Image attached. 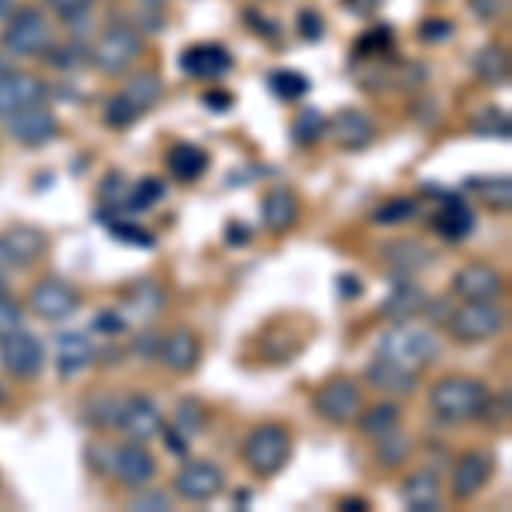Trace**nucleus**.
<instances>
[{"label":"nucleus","mask_w":512,"mask_h":512,"mask_svg":"<svg viewBox=\"0 0 512 512\" xmlns=\"http://www.w3.org/2000/svg\"><path fill=\"white\" fill-rule=\"evenodd\" d=\"M441 352V338H437L431 328L420 325V321H393L376 342V355L379 359H390L403 369H427Z\"/></svg>","instance_id":"obj_1"},{"label":"nucleus","mask_w":512,"mask_h":512,"mask_svg":"<svg viewBox=\"0 0 512 512\" xmlns=\"http://www.w3.org/2000/svg\"><path fill=\"white\" fill-rule=\"evenodd\" d=\"M485 400H489V386L472 376H444V379H437L431 386V393H427V403H431L434 417L444 420V424L475 420L482 414Z\"/></svg>","instance_id":"obj_2"},{"label":"nucleus","mask_w":512,"mask_h":512,"mask_svg":"<svg viewBox=\"0 0 512 512\" xmlns=\"http://www.w3.org/2000/svg\"><path fill=\"white\" fill-rule=\"evenodd\" d=\"M140 52H144V38H140L137 28H130V24H110L86 48V62H93V69H99L103 76H120V72H127L140 59Z\"/></svg>","instance_id":"obj_3"},{"label":"nucleus","mask_w":512,"mask_h":512,"mask_svg":"<svg viewBox=\"0 0 512 512\" xmlns=\"http://www.w3.org/2000/svg\"><path fill=\"white\" fill-rule=\"evenodd\" d=\"M294 454V444H291V434L284 431L280 424H260L246 434L243 441V461L253 475L260 478H270L277 472H284L287 461Z\"/></svg>","instance_id":"obj_4"},{"label":"nucleus","mask_w":512,"mask_h":512,"mask_svg":"<svg viewBox=\"0 0 512 512\" xmlns=\"http://www.w3.org/2000/svg\"><path fill=\"white\" fill-rule=\"evenodd\" d=\"M0 45H4V52L14 55V59L45 55L48 48H52V24H48V18L38 7H18L4 24Z\"/></svg>","instance_id":"obj_5"},{"label":"nucleus","mask_w":512,"mask_h":512,"mask_svg":"<svg viewBox=\"0 0 512 512\" xmlns=\"http://www.w3.org/2000/svg\"><path fill=\"white\" fill-rule=\"evenodd\" d=\"M502 328H506V311L495 301H465L448 315V332L465 345L495 338Z\"/></svg>","instance_id":"obj_6"},{"label":"nucleus","mask_w":512,"mask_h":512,"mask_svg":"<svg viewBox=\"0 0 512 512\" xmlns=\"http://www.w3.org/2000/svg\"><path fill=\"white\" fill-rule=\"evenodd\" d=\"M311 407H315V414L321 420H328V424H338V427L355 424V417H359V410H362V386L349 376H332L328 383H321L315 390Z\"/></svg>","instance_id":"obj_7"},{"label":"nucleus","mask_w":512,"mask_h":512,"mask_svg":"<svg viewBox=\"0 0 512 512\" xmlns=\"http://www.w3.org/2000/svg\"><path fill=\"white\" fill-rule=\"evenodd\" d=\"M28 304H31V311H35L41 321H52V325H59V321H69L72 315H76L82 297H79L76 287L69 284V280L41 277V280H35V287H31Z\"/></svg>","instance_id":"obj_8"},{"label":"nucleus","mask_w":512,"mask_h":512,"mask_svg":"<svg viewBox=\"0 0 512 512\" xmlns=\"http://www.w3.org/2000/svg\"><path fill=\"white\" fill-rule=\"evenodd\" d=\"M0 366H4L7 376L21 379V383L38 379L41 366H45V345H41L38 335L18 328V332L0 338Z\"/></svg>","instance_id":"obj_9"},{"label":"nucleus","mask_w":512,"mask_h":512,"mask_svg":"<svg viewBox=\"0 0 512 512\" xmlns=\"http://www.w3.org/2000/svg\"><path fill=\"white\" fill-rule=\"evenodd\" d=\"M226 489V475H222L219 465H212V461H185V465L178 468L175 475V495L185 502H212L216 495Z\"/></svg>","instance_id":"obj_10"},{"label":"nucleus","mask_w":512,"mask_h":512,"mask_svg":"<svg viewBox=\"0 0 512 512\" xmlns=\"http://www.w3.org/2000/svg\"><path fill=\"white\" fill-rule=\"evenodd\" d=\"M451 294L458 301H499L506 294V277L489 263H465L451 277Z\"/></svg>","instance_id":"obj_11"},{"label":"nucleus","mask_w":512,"mask_h":512,"mask_svg":"<svg viewBox=\"0 0 512 512\" xmlns=\"http://www.w3.org/2000/svg\"><path fill=\"white\" fill-rule=\"evenodd\" d=\"M113 427H117L120 434H127L130 441H151V437L161 434L164 420L158 414V407H154L147 396H123L117 403V417H113Z\"/></svg>","instance_id":"obj_12"},{"label":"nucleus","mask_w":512,"mask_h":512,"mask_svg":"<svg viewBox=\"0 0 512 512\" xmlns=\"http://www.w3.org/2000/svg\"><path fill=\"white\" fill-rule=\"evenodd\" d=\"M4 123H7V134L24 147H45L48 140H55V134H59V120H55V113L45 103L11 113Z\"/></svg>","instance_id":"obj_13"},{"label":"nucleus","mask_w":512,"mask_h":512,"mask_svg":"<svg viewBox=\"0 0 512 512\" xmlns=\"http://www.w3.org/2000/svg\"><path fill=\"white\" fill-rule=\"evenodd\" d=\"M492 478V454L489 451H465L451 468V499L468 502L489 485Z\"/></svg>","instance_id":"obj_14"},{"label":"nucleus","mask_w":512,"mask_h":512,"mask_svg":"<svg viewBox=\"0 0 512 512\" xmlns=\"http://www.w3.org/2000/svg\"><path fill=\"white\" fill-rule=\"evenodd\" d=\"M110 472L117 475L127 489H144V485H151V478L158 475V461H154V454L147 451L144 441H130V444H123V448H113Z\"/></svg>","instance_id":"obj_15"},{"label":"nucleus","mask_w":512,"mask_h":512,"mask_svg":"<svg viewBox=\"0 0 512 512\" xmlns=\"http://www.w3.org/2000/svg\"><path fill=\"white\" fill-rule=\"evenodd\" d=\"M45 93H48V86L38 76L7 69L4 76H0V120H7L18 110H28V106H35V103H45Z\"/></svg>","instance_id":"obj_16"},{"label":"nucleus","mask_w":512,"mask_h":512,"mask_svg":"<svg viewBox=\"0 0 512 512\" xmlns=\"http://www.w3.org/2000/svg\"><path fill=\"white\" fill-rule=\"evenodd\" d=\"M325 134L335 140V147H342V151H362V147H369L376 140V123L369 113L355 110V106H345V110H338L332 120H328Z\"/></svg>","instance_id":"obj_17"},{"label":"nucleus","mask_w":512,"mask_h":512,"mask_svg":"<svg viewBox=\"0 0 512 512\" xmlns=\"http://www.w3.org/2000/svg\"><path fill=\"white\" fill-rule=\"evenodd\" d=\"M178 65H181V72L192 79H222L233 69V55H229V48L219 45V41H202V45L185 48Z\"/></svg>","instance_id":"obj_18"},{"label":"nucleus","mask_w":512,"mask_h":512,"mask_svg":"<svg viewBox=\"0 0 512 512\" xmlns=\"http://www.w3.org/2000/svg\"><path fill=\"white\" fill-rule=\"evenodd\" d=\"M0 250L7 267H31L48 253V236L35 226H11L7 233H0Z\"/></svg>","instance_id":"obj_19"},{"label":"nucleus","mask_w":512,"mask_h":512,"mask_svg":"<svg viewBox=\"0 0 512 512\" xmlns=\"http://www.w3.org/2000/svg\"><path fill=\"white\" fill-rule=\"evenodd\" d=\"M158 359L164 369H171V373L188 376L198 366V359H202V338H198L192 328H175L171 335L161 338Z\"/></svg>","instance_id":"obj_20"},{"label":"nucleus","mask_w":512,"mask_h":512,"mask_svg":"<svg viewBox=\"0 0 512 512\" xmlns=\"http://www.w3.org/2000/svg\"><path fill=\"white\" fill-rule=\"evenodd\" d=\"M379 256H383L386 270L393 277H414L417 270L434 263V250L427 243H420V239H393V243H386L379 250Z\"/></svg>","instance_id":"obj_21"},{"label":"nucleus","mask_w":512,"mask_h":512,"mask_svg":"<svg viewBox=\"0 0 512 512\" xmlns=\"http://www.w3.org/2000/svg\"><path fill=\"white\" fill-rule=\"evenodd\" d=\"M366 383L383 396H390V400H403V396H410L417 390V373L376 355V362H369V369H366Z\"/></svg>","instance_id":"obj_22"},{"label":"nucleus","mask_w":512,"mask_h":512,"mask_svg":"<svg viewBox=\"0 0 512 512\" xmlns=\"http://www.w3.org/2000/svg\"><path fill=\"white\" fill-rule=\"evenodd\" d=\"M424 287L417 284V280L410 277H396L393 291L383 297V304H379V315L390 318V321H407V318H417L420 311H424Z\"/></svg>","instance_id":"obj_23"},{"label":"nucleus","mask_w":512,"mask_h":512,"mask_svg":"<svg viewBox=\"0 0 512 512\" xmlns=\"http://www.w3.org/2000/svg\"><path fill=\"white\" fill-rule=\"evenodd\" d=\"M434 229L441 233V239H448V243H465V239L475 233V209L468 202H461V198H448V202L437 209Z\"/></svg>","instance_id":"obj_24"},{"label":"nucleus","mask_w":512,"mask_h":512,"mask_svg":"<svg viewBox=\"0 0 512 512\" xmlns=\"http://www.w3.org/2000/svg\"><path fill=\"white\" fill-rule=\"evenodd\" d=\"M297 216H301V202L291 188H274V192L263 195L260 202V219L270 233H287L294 226Z\"/></svg>","instance_id":"obj_25"},{"label":"nucleus","mask_w":512,"mask_h":512,"mask_svg":"<svg viewBox=\"0 0 512 512\" xmlns=\"http://www.w3.org/2000/svg\"><path fill=\"white\" fill-rule=\"evenodd\" d=\"M400 499L414 512H437L441 509V482H437L434 472H414L403 478Z\"/></svg>","instance_id":"obj_26"},{"label":"nucleus","mask_w":512,"mask_h":512,"mask_svg":"<svg viewBox=\"0 0 512 512\" xmlns=\"http://www.w3.org/2000/svg\"><path fill=\"white\" fill-rule=\"evenodd\" d=\"M164 164H168L171 178L192 185V181H198L209 171V151L198 144H175L168 151V158H164Z\"/></svg>","instance_id":"obj_27"},{"label":"nucleus","mask_w":512,"mask_h":512,"mask_svg":"<svg viewBox=\"0 0 512 512\" xmlns=\"http://www.w3.org/2000/svg\"><path fill=\"white\" fill-rule=\"evenodd\" d=\"M55 352H59V373L76 376L79 369H86L96 355V345L89 342L86 332H62L55 338Z\"/></svg>","instance_id":"obj_28"},{"label":"nucleus","mask_w":512,"mask_h":512,"mask_svg":"<svg viewBox=\"0 0 512 512\" xmlns=\"http://www.w3.org/2000/svg\"><path fill=\"white\" fill-rule=\"evenodd\" d=\"M472 69H475V76L478 82H485V86H506L509 82V55H506V48L502 45H482L475 52V59H472Z\"/></svg>","instance_id":"obj_29"},{"label":"nucleus","mask_w":512,"mask_h":512,"mask_svg":"<svg viewBox=\"0 0 512 512\" xmlns=\"http://www.w3.org/2000/svg\"><path fill=\"white\" fill-rule=\"evenodd\" d=\"M120 96L127 99V103H134L137 113H147V110H154L158 99L164 96V82L158 72H134Z\"/></svg>","instance_id":"obj_30"},{"label":"nucleus","mask_w":512,"mask_h":512,"mask_svg":"<svg viewBox=\"0 0 512 512\" xmlns=\"http://www.w3.org/2000/svg\"><path fill=\"white\" fill-rule=\"evenodd\" d=\"M400 420H403L400 403L386 400V403H376V407H369V410H359L355 424H359L362 437H373V441H376V437L396 431V427H400Z\"/></svg>","instance_id":"obj_31"},{"label":"nucleus","mask_w":512,"mask_h":512,"mask_svg":"<svg viewBox=\"0 0 512 512\" xmlns=\"http://www.w3.org/2000/svg\"><path fill=\"white\" fill-rule=\"evenodd\" d=\"M410 451H414V444H410V437L396 427V431L376 437V461L383 468H400L403 461L410 458Z\"/></svg>","instance_id":"obj_32"},{"label":"nucleus","mask_w":512,"mask_h":512,"mask_svg":"<svg viewBox=\"0 0 512 512\" xmlns=\"http://www.w3.org/2000/svg\"><path fill=\"white\" fill-rule=\"evenodd\" d=\"M270 89H274L277 99H284V103H297L301 96H308L311 82L297 69H277V72H270Z\"/></svg>","instance_id":"obj_33"},{"label":"nucleus","mask_w":512,"mask_h":512,"mask_svg":"<svg viewBox=\"0 0 512 512\" xmlns=\"http://www.w3.org/2000/svg\"><path fill=\"white\" fill-rule=\"evenodd\" d=\"M468 188L482 192V198L492 205L495 212H509V205H512V185H509V178H475V181H468Z\"/></svg>","instance_id":"obj_34"},{"label":"nucleus","mask_w":512,"mask_h":512,"mask_svg":"<svg viewBox=\"0 0 512 512\" xmlns=\"http://www.w3.org/2000/svg\"><path fill=\"white\" fill-rule=\"evenodd\" d=\"M164 198V181L161 178H144V181H137L134 188L127 192V212H147L151 205H158Z\"/></svg>","instance_id":"obj_35"},{"label":"nucleus","mask_w":512,"mask_h":512,"mask_svg":"<svg viewBox=\"0 0 512 512\" xmlns=\"http://www.w3.org/2000/svg\"><path fill=\"white\" fill-rule=\"evenodd\" d=\"M417 198H390V202H383L379 209L373 212V222H379V226H400V222H410L417 216Z\"/></svg>","instance_id":"obj_36"},{"label":"nucleus","mask_w":512,"mask_h":512,"mask_svg":"<svg viewBox=\"0 0 512 512\" xmlns=\"http://www.w3.org/2000/svg\"><path fill=\"white\" fill-rule=\"evenodd\" d=\"M161 301H164V291H161V284H154V280H144V284H134V291L127 294V304L137 311V315H154V311L161 308Z\"/></svg>","instance_id":"obj_37"},{"label":"nucleus","mask_w":512,"mask_h":512,"mask_svg":"<svg viewBox=\"0 0 512 512\" xmlns=\"http://www.w3.org/2000/svg\"><path fill=\"white\" fill-rule=\"evenodd\" d=\"M175 427L185 437H195L205 431V407L195 400V396H188V400L178 403V414H175Z\"/></svg>","instance_id":"obj_38"},{"label":"nucleus","mask_w":512,"mask_h":512,"mask_svg":"<svg viewBox=\"0 0 512 512\" xmlns=\"http://www.w3.org/2000/svg\"><path fill=\"white\" fill-rule=\"evenodd\" d=\"M325 127H328V120L321 117L318 110H301V113H297V120H294L291 134H294L297 144L308 147V144H315L321 134H325Z\"/></svg>","instance_id":"obj_39"},{"label":"nucleus","mask_w":512,"mask_h":512,"mask_svg":"<svg viewBox=\"0 0 512 512\" xmlns=\"http://www.w3.org/2000/svg\"><path fill=\"white\" fill-rule=\"evenodd\" d=\"M140 117V113L134 110V103H127L120 93L106 103V110H103V120H106V127H113V130H127L130 123H134Z\"/></svg>","instance_id":"obj_40"},{"label":"nucleus","mask_w":512,"mask_h":512,"mask_svg":"<svg viewBox=\"0 0 512 512\" xmlns=\"http://www.w3.org/2000/svg\"><path fill=\"white\" fill-rule=\"evenodd\" d=\"M130 509L134 512H168L171 509V495L161 489H137V495L130 499Z\"/></svg>","instance_id":"obj_41"},{"label":"nucleus","mask_w":512,"mask_h":512,"mask_svg":"<svg viewBox=\"0 0 512 512\" xmlns=\"http://www.w3.org/2000/svg\"><path fill=\"white\" fill-rule=\"evenodd\" d=\"M110 233L117 236L120 243H130V246H144V250H151V246H154V236L147 233V229L134 226V222H123V219L110 222Z\"/></svg>","instance_id":"obj_42"},{"label":"nucleus","mask_w":512,"mask_h":512,"mask_svg":"<svg viewBox=\"0 0 512 512\" xmlns=\"http://www.w3.org/2000/svg\"><path fill=\"white\" fill-rule=\"evenodd\" d=\"M18 328H24V308L14 297L0 294V338L18 332Z\"/></svg>","instance_id":"obj_43"},{"label":"nucleus","mask_w":512,"mask_h":512,"mask_svg":"<svg viewBox=\"0 0 512 512\" xmlns=\"http://www.w3.org/2000/svg\"><path fill=\"white\" fill-rule=\"evenodd\" d=\"M478 417H485L489 424L506 427L509 424V393H502V396L489 393V400H485V407H482V414H478Z\"/></svg>","instance_id":"obj_44"},{"label":"nucleus","mask_w":512,"mask_h":512,"mask_svg":"<svg viewBox=\"0 0 512 512\" xmlns=\"http://www.w3.org/2000/svg\"><path fill=\"white\" fill-rule=\"evenodd\" d=\"M468 11H472L482 24H489L506 14V0H468Z\"/></svg>","instance_id":"obj_45"},{"label":"nucleus","mask_w":512,"mask_h":512,"mask_svg":"<svg viewBox=\"0 0 512 512\" xmlns=\"http://www.w3.org/2000/svg\"><path fill=\"white\" fill-rule=\"evenodd\" d=\"M478 134H489V137H509V117L499 110H489L482 120L475 123Z\"/></svg>","instance_id":"obj_46"},{"label":"nucleus","mask_w":512,"mask_h":512,"mask_svg":"<svg viewBox=\"0 0 512 512\" xmlns=\"http://www.w3.org/2000/svg\"><path fill=\"white\" fill-rule=\"evenodd\" d=\"M297 31H301V38L318 41L321 35H325V21H321L318 11H301L297 14Z\"/></svg>","instance_id":"obj_47"},{"label":"nucleus","mask_w":512,"mask_h":512,"mask_svg":"<svg viewBox=\"0 0 512 512\" xmlns=\"http://www.w3.org/2000/svg\"><path fill=\"white\" fill-rule=\"evenodd\" d=\"M45 4L52 7L62 21H76L79 14L89 11V4H93V0H45Z\"/></svg>","instance_id":"obj_48"},{"label":"nucleus","mask_w":512,"mask_h":512,"mask_svg":"<svg viewBox=\"0 0 512 512\" xmlns=\"http://www.w3.org/2000/svg\"><path fill=\"white\" fill-rule=\"evenodd\" d=\"M93 328L103 335H120L123 328H127V318H123L120 311H99V315L93 318Z\"/></svg>","instance_id":"obj_49"},{"label":"nucleus","mask_w":512,"mask_h":512,"mask_svg":"<svg viewBox=\"0 0 512 512\" xmlns=\"http://www.w3.org/2000/svg\"><path fill=\"white\" fill-rule=\"evenodd\" d=\"M158 349H161V335L158 332H144V335L134 338V355H137V359H144V362L158 359Z\"/></svg>","instance_id":"obj_50"},{"label":"nucleus","mask_w":512,"mask_h":512,"mask_svg":"<svg viewBox=\"0 0 512 512\" xmlns=\"http://www.w3.org/2000/svg\"><path fill=\"white\" fill-rule=\"evenodd\" d=\"M454 35V28H451V21H444V18H431L424 24V28H420V38L424 41H444V38H451Z\"/></svg>","instance_id":"obj_51"},{"label":"nucleus","mask_w":512,"mask_h":512,"mask_svg":"<svg viewBox=\"0 0 512 512\" xmlns=\"http://www.w3.org/2000/svg\"><path fill=\"white\" fill-rule=\"evenodd\" d=\"M161 437H164V444H168V448L178 454V458H188V441H192V437H185V434H181L175 424L161 427Z\"/></svg>","instance_id":"obj_52"},{"label":"nucleus","mask_w":512,"mask_h":512,"mask_svg":"<svg viewBox=\"0 0 512 512\" xmlns=\"http://www.w3.org/2000/svg\"><path fill=\"white\" fill-rule=\"evenodd\" d=\"M205 106H209V110H216V113H229V110H233V96L222 93V89H212V93H205Z\"/></svg>","instance_id":"obj_53"},{"label":"nucleus","mask_w":512,"mask_h":512,"mask_svg":"<svg viewBox=\"0 0 512 512\" xmlns=\"http://www.w3.org/2000/svg\"><path fill=\"white\" fill-rule=\"evenodd\" d=\"M103 202H113V198H123L127 195V185H123V175H106V185H103Z\"/></svg>","instance_id":"obj_54"},{"label":"nucleus","mask_w":512,"mask_h":512,"mask_svg":"<svg viewBox=\"0 0 512 512\" xmlns=\"http://www.w3.org/2000/svg\"><path fill=\"white\" fill-rule=\"evenodd\" d=\"M250 236H253V229L243 226V222H229V226H226V239L233 246H246V243H250Z\"/></svg>","instance_id":"obj_55"},{"label":"nucleus","mask_w":512,"mask_h":512,"mask_svg":"<svg viewBox=\"0 0 512 512\" xmlns=\"http://www.w3.org/2000/svg\"><path fill=\"white\" fill-rule=\"evenodd\" d=\"M335 287L342 291V297H359L362 280H359V277H352V274H338V277H335Z\"/></svg>","instance_id":"obj_56"},{"label":"nucleus","mask_w":512,"mask_h":512,"mask_svg":"<svg viewBox=\"0 0 512 512\" xmlns=\"http://www.w3.org/2000/svg\"><path fill=\"white\" fill-rule=\"evenodd\" d=\"M243 18H246V24H250V28L260 31V35H277V24H267V21H263V14H260V11H246Z\"/></svg>","instance_id":"obj_57"},{"label":"nucleus","mask_w":512,"mask_h":512,"mask_svg":"<svg viewBox=\"0 0 512 512\" xmlns=\"http://www.w3.org/2000/svg\"><path fill=\"white\" fill-rule=\"evenodd\" d=\"M345 7H349L352 14H359V18H369L379 7V0H345Z\"/></svg>","instance_id":"obj_58"},{"label":"nucleus","mask_w":512,"mask_h":512,"mask_svg":"<svg viewBox=\"0 0 512 512\" xmlns=\"http://www.w3.org/2000/svg\"><path fill=\"white\" fill-rule=\"evenodd\" d=\"M338 509H342V512H366V509H369V502H366V499H355V495H349V499L338 502Z\"/></svg>","instance_id":"obj_59"},{"label":"nucleus","mask_w":512,"mask_h":512,"mask_svg":"<svg viewBox=\"0 0 512 512\" xmlns=\"http://www.w3.org/2000/svg\"><path fill=\"white\" fill-rule=\"evenodd\" d=\"M11 69V65H7V59H4V52H0V76H4V72Z\"/></svg>","instance_id":"obj_60"},{"label":"nucleus","mask_w":512,"mask_h":512,"mask_svg":"<svg viewBox=\"0 0 512 512\" xmlns=\"http://www.w3.org/2000/svg\"><path fill=\"white\" fill-rule=\"evenodd\" d=\"M0 294H7V280H4V267H0Z\"/></svg>","instance_id":"obj_61"},{"label":"nucleus","mask_w":512,"mask_h":512,"mask_svg":"<svg viewBox=\"0 0 512 512\" xmlns=\"http://www.w3.org/2000/svg\"><path fill=\"white\" fill-rule=\"evenodd\" d=\"M144 4H151V7H161V4H168V0H144Z\"/></svg>","instance_id":"obj_62"},{"label":"nucleus","mask_w":512,"mask_h":512,"mask_svg":"<svg viewBox=\"0 0 512 512\" xmlns=\"http://www.w3.org/2000/svg\"><path fill=\"white\" fill-rule=\"evenodd\" d=\"M0 267H7V260H4V250H0Z\"/></svg>","instance_id":"obj_63"},{"label":"nucleus","mask_w":512,"mask_h":512,"mask_svg":"<svg viewBox=\"0 0 512 512\" xmlns=\"http://www.w3.org/2000/svg\"><path fill=\"white\" fill-rule=\"evenodd\" d=\"M4 7H7V0H0V11H4Z\"/></svg>","instance_id":"obj_64"}]
</instances>
